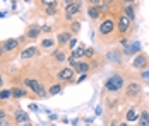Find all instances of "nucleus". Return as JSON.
Wrapping results in <instances>:
<instances>
[{"instance_id": "22", "label": "nucleus", "mask_w": 149, "mask_h": 126, "mask_svg": "<svg viewBox=\"0 0 149 126\" xmlns=\"http://www.w3.org/2000/svg\"><path fill=\"white\" fill-rule=\"evenodd\" d=\"M84 50H86V46L81 43V46H77V48H74V50H72L70 56H74L75 60H79V61H81V60H84Z\"/></svg>"}, {"instance_id": "13", "label": "nucleus", "mask_w": 149, "mask_h": 126, "mask_svg": "<svg viewBox=\"0 0 149 126\" xmlns=\"http://www.w3.org/2000/svg\"><path fill=\"white\" fill-rule=\"evenodd\" d=\"M29 121V116H28V112L24 111V109H15L14 111V123H17V125H24V123H28Z\"/></svg>"}, {"instance_id": "6", "label": "nucleus", "mask_w": 149, "mask_h": 126, "mask_svg": "<svg viewBox=\"0 0 149 126\" xmlns=\"http://www.w3.org/2000/svg\"><path fill=\"white\" fill-rule=\"evenodd\" d=\"M132 67H134L135 70H148L149 68V56L146 55V53H137V55L134 56V60H132Z\"/></svg>"}, {"instance_id": "7", "label": "nucleus", "mask_w": 149, "mask_h": 126, "mask_svg": "<svg viewBox=\"0 0 149 126\" xmlns=\"http://www.w3.org/2000/svg\"><path fill=\"white\" fill-rule=\"evenodd\" d=\"M141 92H142V85L141 82H129V84L125 85V97L127 99H135L137 96H141Z\"/></svg>"}, {"instance_id": "26", "label": "nucleus", "mask_w": 149, "mask_h": 126, "mask_svg": "<svg viewBox=\"0 0 149 126\" xmlns=\"http://www.w3.org/2000/svg\"><path fill=\"white\" fill-rule=\"evenodd\" d=\"M10 97H12L10 89H0V101H2V102H3V101H9Z\"/></svg>"}, {"instance_id": "17", "label": "nucleus", "mask_w": 149, "mask_h": 126, "mask_svg": "<svg viewBox=\"0 0 149 126\" xmlns=\"http://www.w3.org/2000/svg\"><path fill=\"white\" fill-rule=\"evenodd\" d=\"M101 7L100 5H89L88 7V17H89L91 21H98V19H101Z\"/></svg>"}, {"instance_id": "18", "label": "nucleus", "mask_w": 149, "mask_h": 126, "mask_svg": "<svg viewBox=\"0 0 149 126\" xmlns=\"http://www.w3.org/2000/svg\"><path fill=\"white\" fill-rule=\"evenodd\" d=\"M139 114H141V112L137 111V107H135V106H130V107L127 109V112H125V121H127V123H137Z\"/></svg>"}, {"instance_id": "15", "label": "nucleus", "mask_w": 149, "mask_h": 126, "mask_svg": "<svg viewBox=\"0 0 149 126\" xmlns=\"http://www.w3.org/2000/svg\"><path fill=\"white\" fill-rule=\"evenodd\" d=\"M122 12L127 15L130 21H135V15H137L135 14V12H137V5H135V3H123V5H122Z\"/></svg>"}, {"instance_id": "20", "label": "nucleus", "mask_w": 149, "mask_h": 126, "mask_svg": "<svg viewBox=\"0 0 149 126\" xmlns=\"http://www.w3.org/2000/svg\"><path fill=\"white\" fill-rule=\"evenodd\" d=\"M137 126H149V109H142L137 119Z\"/></svg>"}, {"instance_id": "9", "label": "nucleus", "mask_w": 149, "mask_h": 126, "mask_svg": "<svg viewBox=\"0 0 149 126\" xmlns=\"http://www.w3.org/2000/svg\"><path fill=\"white\" fill-rule=\"evenodd\" d=\"M74 38V34L69 31V29H65V31H60L58 34H57V46H62V48H65L67 44H69V41Z\"/></svg>"}, {"instance_id": "3", "label": "nucleus", "mask_w": 149, "mask_h": 126, "mask_svg": "<svg viewBox=\"0 0 149 126\" xmlns=\"http://www.w3.org/2000/svg\"><path fill=\"white\" fill-rule=\"evenodd\" d=\"M115 22H117V32H118L120 36H127V34L130 32V28H132V21H130L127 15L123 14V12H120V14L117 15Z\"/></svg>"}, {"instance_id": "10", "label": "nucleus", "mask_w": 149, "mask_h": 126, "mask_svg": "<svg viewBox=\"0 0 149 126\" xmlns=\"http://www.w3.org/2000/svg\"><path fill=\"white\" fill-rule=\"evenodd\" d=\"M52 58H53L57 63H63V61H67V58H69L67 50H65V48H62V46L55 48V50L52 51Z\"/></svg>"}, {"instance_id": "24", "label": "nucleus", "mask_w": 149, "mask_h": 126, "mask_svg": "<svg viewBox=\"0 0 149 126\" xmlns=\"http://www.w3.org/2000/svg\"><path fill=\"white\" fill-rule=\"evenodd\" d=\"M74 36H77L79 32H81V21H72L70 22V29H69Z\"/></svg>"}, {"instance_id": "39", "label": "nucleus", "mask_w": 149, "mask_h": 126, "mask_svg": "<svg viewBox=\"0 0 149 126\" xmlns=\"http://www.w3.org/2000/svg\"><path fill=\"white\" fill-rule=\"evenodd\" d=\"M103 3H106V5H111V3H115V0H103Z\"/></svg>"}, {"instance_id": "1", "label": "nucleus", "mask_w": 149, "mask_h": 126, "mask_svg": "<svg viewBox=\"0 0 149 126\" xmlns=\"http://www.w3.org/2000/svg\"><path fill=\"white\" fill-rule=\"evenodd\" d=\"M115 31H117V22H115V19H113V17H104L103 21L100 22V26H98V36H100L101 39H108V38L113 36Z\"/></svg>"}, {"instance_id": "41", "label": "nucleus", "mask_w": 149, "mask_h": 126, "mask_svg": "<svg viewBox=\"0 0 149 126\" xmlns=\"http://www.w3.org/2000/svg\"><path fill=\"white\" fill-rule=\"evenodd\" d=\"M106 126H118V123H117V121H111L110 125H106Z\"/></svg>"}, {"instance_id": "21", "label": "nucleus", "mask_w": 149, "mask_h": 126, "mask_svg": "<svg viewBox=\"0 0 149 126\" xmlns=\"http://www.w3.org/2000/svg\"><path fill=\"white\" fill-rule=\"evenodd\" d=\"M55 46H57V39H53L50 36L40 43V48H43V50H55Z\"/></svg>"}, {"instance_id": "11", "label": "nucleus", "mask_w": 149, "mask_h": 126, "mask_svg": "<svg viewBox=\"0 0 149 126\" xmlns=\"http://www.w3.org/2000/svg\"><path fill=\"white\" fill-rule=\"evenodd\" d=\"M91 68H93V63H91V60H81L77 65L74 67V70H75V73H89L91 72Z\"/></svg>"}, {"instance_id": "25", "label": "nucleus", "mask_w": 149, "mask_h": 126, "mask_svg": "<svg viewBox=\"0 0 149 126\" xmlns=\"http://www.w3.org/2000/svg\"><path fill=\"white\" fill-rule=\"evenodd\" d=\"M58 2L60 0H40V5L46 9V7H58Z\"/></svg>"}, {"instance_id": "33", "label": "nucleus", "mask_w": 149, "mask_h": 126, "mask_svg": "<svg viewBox=\"0 0 149 126\" xmlns=\"http://www.w3.org/2000/svg\"><path fill=\"white\" fill-rule=\"evenodd\" d=\"M86 77H88V73H81V75L77 77V80H75V82H77V84H81L82 80H86Z\"/></svg>"}, {"instance_id": "27", "label": "nucleus", "mask_w": 149, "mask_h": 126, "mask_svg": "<svg viewBox=\"0 0 149 126\" xmlns=\"http://www.w3.org/2000/svg\"><path fill=\"white\" fill-rule=\"evenodd\" d=\"M96 56V50L94 48H86L84 50V60H93Z\"/></svg>"}, {"instance_id": "14", "label": "nucleus", "mask_w": 149, "mask_h": 126, "mask_svg": "<svg viewBox=\"0 0 149 126\" xmlns=\"http://www.w3.org/2000/svg\"><path fill=\"white\" fill-rule=\"evenodd\" d=\"M81 9H82V3H77V2H74V3L65 5V7H63V14H65V15H70V17H75V15L81 12Z\"/></svg>"}, {"instance_id": "29", "label": "nucleus", "mask_w": 149, "mask_h": 126, "mask_svg": "<svg viewBox=\"0 0 149 126\" xmlns=\"http://www.w3.org/2000/svg\"><path fill=\"white\" fill-rule=\"evenodd\" d=\"M10 125H12V119H10L9 116H7V118H2V119H0V126H10Z\"/></svg>"}, {"instance_id": "35", "label": "nucleus", "mask_w": 149, "mask_h": 126, "mask_svg": "<svg viewBox=\"0 0 149 126\" xmlns=\"http://www.w3.org/2000/svg\"><path fill=\"white\" fill-rule=\"evenodd\" d=\"M2 118H7V112H5L3 107H0V119H2Z\"/></svg>"}, {"instance_id": "5", "label": "nucleus", "mask_w": 149, "mask_h": 126, "mask_svg": "<svg viewBox=\"0 0 149 126\" xmlns=\"http://www.w3.org/2000/svg\"><path fill=\"white\" fill-rule=\"evenodd\" d=\"M57 78H58L62 84H69V82H75V70L74 67H62L57 72Z\"/></svg>"}, {"instance_id": "40", "label": "nucleus", "mask_w": 149, "mask_h": 126, "mask_svg": "<svg viewBox=\"0 0 149 126\" xmlns=\"http://www.w3.org/2000/svg\"><path fill=\"white\" fill-rule=\"evenodd\" d=\"M137 0H123V3H135Z\"/></svg>"}, {"instance_id": "43", "label": "nucleus", "mask_w": 149, "mask_h": 126, "mask_svg": "<svg viewBox=\"0 0 149 126\" xmlns=\"http://www.w3.org/2000/svg\"><path fill=\"white\" fill-rule=\"evenodd\" d=\"M118 126H129V123H118Z\"/></svg>"}, {"instance_id": "4", "label": "nucleus", "mask_w": 149, "mask_h": 126, "mask_svg": "<svg viewBox=\"0 0 149 126\" xmlns=\"http://www.w3.org/2000/svg\"><path fill=\"white\" fill-rule=\"evenodd\" d=\"M22 82H24V85H26L28 89H31V90L36 94V97H48V90H46L45 87H43V84L38 82L36 78H24Z\"/></svg>"}, {"instance_id": "8", "label": "nucleus", "mask_w": 149, "mask_h": 126, "mask_svg": "<svg viewBox=\"0 0 149 126\" xmlns=\"http://www.w3.org/2000/svg\"><path fill=\"white\" fill-rule=\"evenodd\" d=\"M41 26L40 24H31L26 28V32H24V36H26V39H29V41H34V39H38L40 36H41Z\"/></svg>"}, {"instance_id": "38", "label": "nucleus", "mask_w": 149, "mask_h": 126, "mask_svg": "<svg viewBox=\"0 0 149 126\" xmlns=\"http://www.w3.org/2000/svg\"><path fill=\"white\" fill-rule=\"evenodd\" d=\"M62 2H63V3H65V5H70V3H74L75 0H62Z\"/></svg>"}, {"instance_id": "42", "label": "nucleus", "mask_w": 149, "mask_h": 126, "mask_svg": "<svg viewBox=\"0 0 149 126\" xmlns=\"http://www.w3.org/2000/svg\"><path fill=\"white\" fill-rule=\"evenodd\" d=\"M2 87H3V77L0 75V89H2Z\"/></svg>"}, {"instance_id": "37", "label": "nucleus", "mask_w": 149, "mask_h": 126, "mask_svg": "<svg viewBox=\"0 0 149 126\" xmlns=\"http://www.w3.org/2000/svg\"><path fill=\"white\" fill-rule=\"evenodd\" d=\"M3 53H5V50H3V44H2V43H0V58H2V56H3Z\"/></svg>"}, {"instance_id": "28", "label": "nucleus", "mask_w": 149, "mask_h": 126, "mask_svg": "<svg viewBox=\"0 0 149 126\" xmlns=\"http://www.w3.org/2000/svg\"><path fill=\"white\" fill-rule=\"evenodd\" d=\"M45 14L46 15H57V14H58V7H46Z\"/></svg>"}, {"instance_id": "2", "label": "nucleus", "mask_w": 149, "mask_h": 126, "mask_svg": "<svg viewBox=\"0 0 149 126\" xmlns=\"http://www.w3.org/2000/svg\"><path fill=\"white\" fill-rule=\"evenodd\" d=\"M125 87V78L120 73H113L104 80V90L106 92H120Z\"/></svg>"}, {"instance_id": "16", "label": "nucleus", "mask_w": 149, "mask_h": 126, "mask_svg": "<svg viewBox=\"0 0 149 126\" xmlns=\"http://www.w3.org/2000/svg\"><path fill=\"white\" fill-rule=\"evenodd\" d=\"M19 39H15V38H10V39H5V41H2L3 44V50H5V53H14L15 50L19 48Z\"/></svg>"}, {"instance_id": "34", "label": "nucleus", "mask_w": 149, "mask_h": 126, "mask_svg": "<svg viewBox=\"0 0 149 126\" xmlns=\"http://www.w3.org/2000/svg\"><path fill=\"white\" fill-rule=\"evenodd\" d=\"M88 3H89V5H101L103 0H88Z\"/></svg>"}, {"instance_id": "32", "label": "nucleus", "mask_w": 149, "mask_h": 126, "mask_svg": "<svg viewBox=\"0 0 149 126\" xmlns=\"http://www.w3.org/2000/svg\"><path fill=\"white\" fill-rule=\"evenodd\" d=\"M41 31H43V32H52V31H53V26L45 24V26H41Z\"/></svg>"}, {"instance_id": "36", "label": "nucleus", "mask_w": 149, "mask_h": 126, "mask_svg": "<svg viewBox=\"0 0 149 126\" xmlns=\"http://www.w3.org/2000/svg\"><path fill=\"white\" fill-rule=\"evenodd\" d=\"M120 43H122V46H127V44H129V39H127V38H122Z\"/></svg>"}, {"instance_id": "45", "label": "nucleus", "mask_w": 149, "mask_h": 126, "mask_svg": "<svg viewBox=\"0 0 149 126\" xmlns=\"http://www.w3.org/2000/svg\"><path fill=\"white\" fill-rule=\"evenodd\" d=\"M115 2H118V0H115Z\"/></svg>"}, {"instance_id": "12", "label": "nucleus", "mask_w": 149, "mask_h": 126, "mask_svg": "<svg viewBox=\"0 0 149 126\" xmlns=\"http://www.w3.org/2000/svg\"><path fill=\"white\" fill-rule=\"evenodd\" d=\"M38 55H40L38 46H28V48H24L21 51V60H31V58H34V56H38Z\"/></svg>"}, {"instance_id": "44", "label": "nucleus", "mask_w": 149, "mask_h": 126, "mask_svg": "<svg viewBox=\"0 0 149 126\" xmlns=\"http://www.w3.org/2000/svg\"><path fill=\"white\" fill-rule=\"evenodd\" d=\"M21 126H33V125H31L29 121H28V123H24V125H21Z\"/></svg>"}, {"instance_id": "19", "label": "nucleus", "mask_w": 149, "mask_h": 126, "mask_svg": "<svg viewBox=\"0 0 149 126\" xmlns=\"http://www.w3.org/2000/svg\"><path fill=\"white\" fill-rule=\"evenodd\" d=\"M10 94H12L14 99H22V97H28V96H29L28 90L22 89V87H12V89H10Z\"/></svg>"}, {"instance_id": "30", "label": "nucleus", "mask_w": 149, "mask_h": 126, "mask_svg": "<svg viewBox=\"0 0 149 126\" xmlns=\"http://www.w3.org/2000/svg\"><path fill=\"white\" fill-rule=\"evenodd\" d=\"M67 46H69V50H70V51H72V50H74V48H77V38H72V39H70V41H69V44H67Z\"/></svg>"}, {"instance_id": "31", "label": "nucleus", "mask_w": 149, "mask_h": 126, "mask_svg": "<svg viewBox=\"0 0 149 126\" xmlns=\"http://www.w3.org/2000/svg\"><path fill=\"white\" fill-rule=\"evenodd\" d=\"M67 63H69V67H75V65L79 63V60H75L74 56L69 55V58H67Z\"/></svg>"}, {"instance_id": "23", "label": "nucleus", "mask_w": 149, "mask_h": 126, "mask_svg": "<svg viewBox=\"0 0 149 126\" xmlns=\"http://www.w3.org/2000/svg\"><path fill=\"white\" fill-rule=\"evenodd\" d=\"M62 90H63V85L62 84H52L48 87V97H50V96H57Z\"/></svg>"}]
</instances>
